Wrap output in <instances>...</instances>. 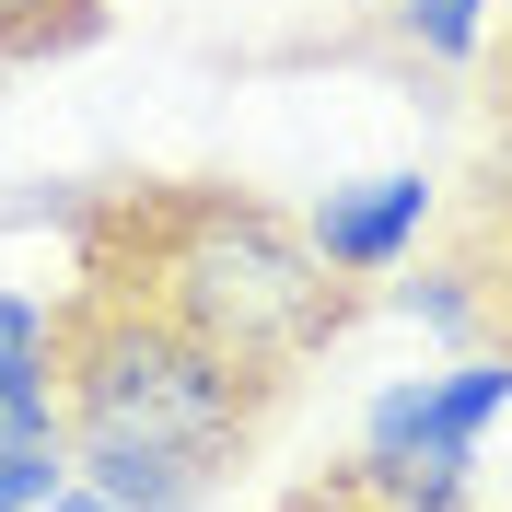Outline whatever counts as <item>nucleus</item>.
<instances>
[{"label":"nucleus","instance_id":"f8f14e48","mask_svg":"<svg viewBox=\"0 0 512 512\" xmlns=\"http://www.w3.org/2000/svg\"><path fill=\"white\" fill-rule=\"evenodd\" d=\"M501 152H512V140H501Z\"/></svg>","mask_w":512,"mask_h":512},{"label":"nucleus","instance_id":"1a4fd4ad","mask_svg":"<svg viewBox=\"0 0 512 512\" xmlns=\"http://www.w3.org/2000/svg\"><path fill=\"white\" fill-rule=\"evenodd\" d=\"M396 303H408V315L431 326V338H466V315H478V303H466V280H408Z\"/></svg>","mask_w":512,"mask_h":512},{"label":"nucleus","instance_id":"20e7f679","mask_svg":"<svg viewBox=\"0 0 512 512\" xmlns=\"http://www.w3.org/2000/svg\"><path fill=\"white\" fill-rule=\"evenodd\" d=\"M419 222H431V175H419V163H396V175H350V187H326L315 210H303V233H315V256L338 268V280L408 268V256H419Z\"/></svg>","mask_w":512,"mask_h":512},{"label":"nucleus","instance_id":"9b49d317","mask_svg":"<svg viewBox=\"0 0 512 512\" xmlns=\"http://www.w3.org/2000/svg\"><path fill=\"white\" fill-rule=\"evenodd\" d=\"M47 512H117V501H94V489L70 478V489H59V501H47Z\"/></svg>","mask_w":512,"mask_h":512},{"label":"nucleus","instance_id":"f03ea898","mask_svg":"<svg viewBox=\"0 0 512 512\" xmlns=\"http://www.w3.org/2000/svg\"><path fill=\"white\" fill-rule=\"evenodd\" d=\"M59 396H70V431H105V443H163V454H198L222 478L245 454L268 384L245 361H222L210 338L140 303V291H82L59 315Z\"/></svg>","mask_w":512,"mask_h":512},{"label":"nucleus","instance_id":"0eeeda50","mask_svg":"<svg viewBox=\"0 0 512 512\" xmlns=\"http://www.w3.org/2000/svg\"><path fill=\"white\" fill-rule=\"evenodd\" d=\"M70 489V443H35V431H0V512H47Z\"/></svg>","mask_w":512,"mask_h":512},{"label":"nucleus","instance_id":"423d86ee","mask_svg":"<svg viewBox=\"0 0 512 512\" xmlns=\"http://www.w3.org/2000/svg\"><path fill=\"white\" fill-rule=\"evenodd\" d=\"M396 35H408L419 59L466 70V59H478V35H489V0H396Z\"/></svg>","mask_w":512,"mask_h":512},{"label":"nucleus","instance_id":"6e6552de","mask_svg":"<svg viewBox=\"0 0 512 512\" xmlns=\"http://www.w3.org/2000/svg\"><path fill=\"white\" fill-rule=\"evenodd\" d=\"M0 361H59V315L35 291H0Z\"/></svg>","mask_w":512,"mask_h":512},{"label":"nucleus","instance_id":"f257e3e1","mask_svg":"<svg viewBox=\"0 0 512 512\" xmlns=\"http://www.w3.org/2000/svg\"><path fill=\"white\" fill-rule=\"evenodd\" d=\"M128 245H140V280H105V291L163 303L187 338H210L222 361H245L268 396L350 326V280H338L315 256V233L280 222L268 198L175 187V198H152V210H128Z\"/></svg>","mask_w":512,"mask_h":512},{"label":"nucleus","instance_id":"7ed1b4c3","mask_svg":"<svg viewBox=\"0 0 512 512\" xmlns=\"http://www.w3.org/2000/svg\"><path fill=\"white\" fill-rule=\"evenodd\" d=\"M512 408V361H454V373H408L361 408V454L396 466H478L489 419Z\"/></svg>","mask_w":512,"mask_h":512},{"label":"nucleus","instance_id":"9d476101","mask_svg":"<svg viewBox=\"0 0 512 512\" xmlns=\"http://www.w3.org/2000/svg\"><path fill=\"white\" fill-rule=\"evenodd\" d=\"M291 512H396V501H384V489H373V478H361V466H350V478L303 489V501H291Z\"/></svg>","mask_w":512,"mask_h":512},{"label":"nucleus","instance_id":"39448f33","mask_svg":"<svg viewBox=\"0 0 512 512\" xmlns=\"http://www.w3.org/2000/svg\"><path fill=\"white\" fill-rule=\"evenodd\" d=\"M70 478L117 512H198L210 501V466L198 454H163V443H105V431H70Z\"/></svg>","mask_w":512,"mask_h":512}]
</instances>
